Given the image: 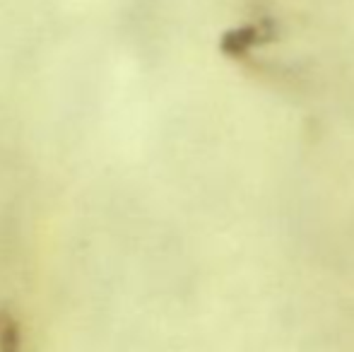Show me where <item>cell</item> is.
Instances as JSON below:
<instances>
[{
	"label": "cell",
	"mask_w": 354,
	"mask_h": 352,
	"mask_svg": "<svg viewBox=\"0 0 354 352\" xmlns=\"http://www.w3.org/2000/svg\"><path fill=\"white\" fill-rule=\"evenodd\" d=\"M268 39H270V34L263 32V27H258V24H243V27L224 32L222 41H219V51L229 58H241L253 46H261Z\"/></svg>",
	"instance_id": "obj_1"
}]
</instances>
